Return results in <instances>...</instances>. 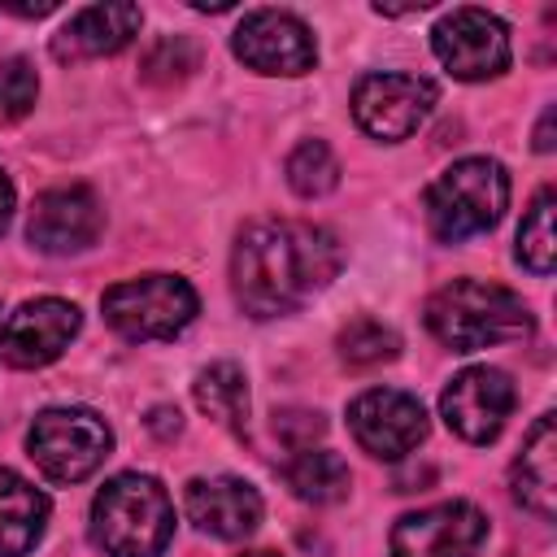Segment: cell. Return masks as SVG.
<instances>
[{
  "label": "cell",
  "mask_w": 557,
  "mask_h": 557,
  "mask_svg": "<svg viewBox=\"0 0 557 557\" xmlns=\"http://www.w3.org/2000/svg\"><path fill=\"white\" fill-rule=\"evenodd\" d=\"M339 239L313 222L261 218L248 222L231 252V287L244 313L283 318L339 274Z\"/></svg>",
  "instance_id": "cell-1"
},
{
  "label": "cell",
  "mask_w": 557,
  "mask_h": 557,
  "mask_svg": "<svg viewBox=\"0 0 557 557\" xmlns=\"http://www.w3.org/2000/svg\"><path fill=\"white\" fill-rule=\"evenodd\" d=\"M426 326L431 335L453 352H479L492 344L527 339L531 335V309L518 292L483 278H453L426 300Z\"/></svg>",
  "instance_id": "cell-2"
},
{
  "label": "cell",
  "mask_w": 557,
  "mask_h": 557,
  "mask_svg": "<svg viewBox=\"0 0 557 557\" xmlns=\"http://www.w3.org/2000/svg\"><path fill=\"white\" fill-rule=\"evenodd\" d=\"M174 535V505L152 474H117L91 500V544L109 557H161Z\"/></svg>",
  "instance_id": "cell-3"
},
{
  "label": "cell",
  "mask_w": 557,
  "mask_h": 557,
  "mask_svg": "<svg viewBox=\"0 0 557 557\" xmlns=\"http://www.w3.org/2000/svg\"><path fill=\"white\" fill-rule=\"evenodd\" d=\"M509 209V174L492 157L453 161L426 187V226L444 244H461L470 235L492 231Z\"/></svg>",
  "instance_id": "cell-4"
},
{
  "label": "cell",
  "mask_w": 557,
  "mask_h": 557,
  "mask_svg": "<svg viewBox=\"0 0 557 557\" xmlns=\"http://www.w3.org/2000/svg\"><path fill=\"white\" fill-rule=\"evenodd\" d=\"M104 322L135 344L148 339H174L178 331L191 326L200 300L196 287L178 274H139V278H122L100 296Z\"/></svg>",
  "instance_id": "cell-5"
},
{
  "label": "cell",
  "mask_w": 557,
  "mask_h": 557,
  "mask_svg": "<svg viewBox=\"0 0 557 557\" xmlns=\"http://www.w3.org/2000/svg\"><path fill=\"white\" fill-rule=\"evenodd\" d=\"M113 448V431L91 409H44L26 431V453L52 483H78L100 470Z\"/></svg>",
  "instance_id": "cell-6"
},
{
  "label": "cell",
  "mask_w": 557,
  "mask_h": 557,
  "mask_svg": "<svg viewBox=\"0 0 557 557\" xmlns=\"http://www.w3.org/2000/svg\"><path fill=\"white\" fill-rule=\"evenodd\" d=\"M431 48L440 65L461 83H483L509 70V30L487 9H453L435 22Z\"/></svg>",
  "instance_id": "cell-7"
},
{
  "label": "cell",
  "mask_w": 557,
  "mask_h": 557,
  "mask_svg": "<svg viewBox=\"0 0 557 557\" xmlns=\"http://www.w3.org/2000/svg\"><path fill=\"white\" fill-rule=\"evenodd\" d=\"M440 91L422 74H366L352 87V117L370 139H409L435 109Z\"/></svg>",
  "instance_id": "cell-8"
},
{
  "label": "cell",
  "mask_w": 557,
  "mask_h": 557,
  "mask_svg": "<svg viewBox=\"0 0 557 557\" xmlns=\"http://www.w3.org/2000/svg\"><path fill=\"white\" fill-rule=\"evenodd\" d=\"M487 540V518L470 500H444L396 518L392 557H474Z\"/></svg>",
  "instance_id": "cell-9"
},
{
  "label": "cell",
  "mask_w": 557,
  "mask_h": 557,
  "mask_svg": "<svg viewBox=\"0 0 557 557\" xmlns=\"http://www.w3.org/2000/svg\"><path fill=\"white\" fill-rule=\"evenodd\" d=\"M231 48L257 74L296 78V74H309L318 65V44H313L309 26L287 9H252L235 26Z\"/></svg>",
  "instance_id": "cell-10"
},
{
  "label": "cell",
  "mask_w": 557,
  "mask_h": 557,
  "mask_svg": "<svg viewBox=\"0 0 557 557\" xmlns=\"http://www.w3.org/2000/svg\"><path fill=\"white\" fill-rule=\"evenodd\" d=\"M78 326H83V318H78V309L70 300H61V296L26 300L0 326V357L13 370H39V366L57 361L70 348Z\"/></svg>",
  "instance_id": "cell-11"
},
{
  "label": "cell",
  "mask_w": 557,
  "mask_h": 557,
  "mask_svg": "<svg viewBox=\"0 0 557 557\" xmlns=\"http://www.w3.org/2000/svg\"><path fill=\"white\" fill-rule=\"evenodd\" d=\"M348 426H352L357 444L383 461H400L405 453H413L426 440V413H422L418 396L396 392V387L361 392L348 405Z\"/></svg>",
  "instance_id": "cell-12"
},
{
  "label": "cell",
  "mask_w": 557,
  "mask_h": 557,
  "mask_svg": "<svg viewBox=\"0 0 557 557\" xmlns=\"http://www.w3.org/2000/svg\"><path fill=\"white\" fill-rule=\"evenodd\" d=\"M509 409H513V383L496 366L461 370L440 396V413L448 431H457L466 444H492L505 431Z\"/></svg>",
  "instance_id": "cell-13"
},
{
  "label": "cell",
  "mask_w": 557,
  "mask_h": 557,
  "mask_svg": "<svg viewBox=\"0 0 557 557\" xmlns=\"http://www.w3.org/2000/svg\"><path fill=\"white\" fill-rule=\"evenodd\" d=\"M100 226H104V209H100L96 191L83 183H70V187H52L35 200L26 239L48 257H70V252L91 248Z\"/></svg>",
  "instance_id": "cell-14"
},
{
  "label": "cell",
  "mask_w": 557,
  "mask_h": 557,
  "mask_svg": "<svg viewBox=\"0 0 557 557\" xmlns=\"http://www.w3.org/2000/svg\"><path fill=\"white\" fill-rule=\"evenodd\" d=\"M139 4L131 0H109V4H87L78 9L57 35H52V57L74 65V61H91V57H113L122 52L135 35H139Z\"/></svg>",
  "instance_id": "cell-15"
},
{
  "label": "cell",
  "mask_w": 557,
  "mask_h": 557,
  "mask_svg": "<svg viewBox=\"0 0 557 557\" xmlns=\"http://www.w3.org/2000/svg\"><path fill=\"white\" fill-rule=\"evenodd\" d=\"M187 518L218 540H244L261 522V496L248 479L218 474V479H191L183 492Z\"/></svg>",
  "instance_id": "cell-16"
},
{
  "label": "cell",
  "mask_w": 557,
  "mask_h": 557,
  "mask_svg": "<svg viewBox=\"0 0 557 557\" xmlns=\"http://www.w3.org/2000/svg\"><path fill=\"white\" fill-rule=\"evenodd\" d=\"M509 483H513V500L522 509H531L535 518L557 513V422H553V413H544L527 431L522 453L513 457Z\"/></svg>",
  "instance_id": "cell-17"
},
{
  "label": "cell",
  "mask_w": 557,
  "mask_h": 557,
  "mask_svg": "<svg viewBox=\"0 0 557 557\" xmlns=\"http://www.w3.org/2000/svg\"><path fill=\"white\" fill-rule=\"evenodd\" d=\"M48 527V496L0 466V557H26Z\"/></svg>",
  "instance_id": "cell-18"
},
{
  "label": "cell",
  "mask_w": 557,
  "mask_h": 557,
  "mask_svg": "<svg viewBox=\"0 0 557 557\" xmlns=\"http://www.w3.org/2000/svg\"><path fill=\"white\" fill-rule=\"evenodd\" d=\"M196 405L226 431L244 435L248 431V379L235 361H213L196 374Z\"/></svg>",
  "instance_id": "cell-19"
},
{
  "label": "cell",
  "mask_w": 557,
  "mask_h": 557,
  "mask_svg": "<svg viewBox=\"0 0 557 557\" xmlns=\"http://www.w3.org/2000/svg\"><path fill=\"white\" fill-rule=\"evenodd\" d=\"M283 479L309 505H335L348 496V483H352L344 457H335L326 448H296V457L283 466Z\"/></svg>",
  "instance_id": "cell-20"
},
{
  "label": "cell",
  "mask_w": 557,
  "mask_h": 557,
  "mask_svg": "<svg viewBox=\"0 0 557 557\" xmlns=\"http://www.w3.org/2000/svg\"><path fill=\"white\" fill-rule=\"evenodd\" d=\"M287 183H292V191L305 196V200H318V196L335 191V187H339V157L331 152V144H326V139H305V144H296L292 157H287Z\"/></svg>",
  "instance_id": "cell-21"
},
{
  "label": "cell",
  "mask_w": 557,
  "mask_h": 557,
  "mask_svg": "<svg viewBox=\"0 0 557 557\" xmlns=\"http://www.w3.org/2000/svg\"><path fill=\"white\" fill-rule=\"evenodd\" d=\"M553 257H557V235H553V187H544L522 226H518V261L531 270V274H553Z\"/></svg>",
  "instance_id": "cell-22"
},
{
  "label": "cell",
  "mask_w": 557,
  "mask_h": 557,
  "mask_svg": "<svg viewBox=\"0 0 557 557\" xmlns=\"http://www.w3.org/2000/svg\"><path fill=\"white\" fill-rule=\"evenodd\" d=\"M339 357L352 366V370H370V366H383L400 352V335L379 322V318H352L344 331H339Z\"/></svg>",
  "instance_id": "cell-23"
},
{
  "label": "cell",
  "mask_w": 557,
  "mask_h": 557,
  "mask_svg": "<svg viewBox=\"0 0 557 557\" xmlns=\"http://www.w3.org/2000/svg\"><path fill=\"white\" fill-rule=\"evenodd\" d=\"M39 96V74L26 57L0 61V117H26Z\"/></svg>",
  "instance_id": "cell-24"
},
{
  "label": "cell",
  "mask_w": 557,
  "mask_h": 557,
  "mask_svg": "<svg viewBox=\"0 0 557 557\" xmlns=\"http://www.w3.org/2000/svg\"><path fill=\"white\" fill-rule=\"evenodd\" d=\"M196 70V48L183 39V35H165L161 44H152L148 48V57H144V78L148 83H178V78H187Z\"/></svg>",
  "instance_id": "cell-25"
},
{
  "label": "cell",
  "mask_w": 557,
  "mask_h": 557,
  "mask_svg": "<svg viewBox=\"0 0 557 557\" xmlns=\"http://www.w3.org/2000/svg\"><path fill=\"white\" fill-rule=\"evenodd\" d=\"M274 431L292 448H313V440L326 431V422H322V413H309V409H283V413H274Z\"/></svg>",
  "instance_id": "cell-26"
},
{
  "label": "cell",
  "mask_w": 557,
  "mask_h": 557,
  "mask_svg": "<svg viewBox=\"0 0 557 557\" xmlns=\"http://www.w3.org/2000/svg\"><path fill=\"white\" fill-rule=\"evenodd\" d=\"M148 426H152L161 440H170V435H178V426H183V422H178V409H170V405H157V409L148 413Z\"/></svg>",
  "instance_id": "cell-27"
},
{
  "label": "cell",
  "mask_w": 557,
  "mask_h": 557,
  "mask_svg": "<svg viewBox=\"0 0 557 557\" xmlns=\"http://www.w3.org/2000/svg\"><path fill=\"white\" fill-rule=\"evenodd\" d=\"M553 104L544 109V117H540V126H535V152H553Z\"/></svg>",
  "instance_id": "cell-28"
},
{
  "label": "cell",
  "mask_w": 557,
  "mask_h": 557,
  "mask_svg": "<svg viewBox=\"0 0 557 557\" xmlns=\"http://www.w3.org/2000/svg\"><path fill=\"white\" fill-rule=\"evenodd\" d=\"M9 218H13V183H9V174L0 170V235H4Z\"/></svg>",
  "instance_id": "cell-29"
},
{
  "label": "cell",
  "mask_w": 557,
  "mask_h": 557,
  "mask_svg": "<svg viewBox=\"0 0 557 557\" xmlns=\"http://www.w3.org/2000/svg\"><path fill=\"white\" fill-rule=\"evenodd\" d=\"M52 9H57L52 0H44V4H4V13H17V17H44Z\"/></svg>",
  "instance_id": "cell-30"
},
{
  "label": "cell",
  "mask_w": 557,
  "mask_h": 557,
  "mask_svg": "<svg viewBox=\"0 0 557 557\" xmlns=\"http://www.w3.org/2000/svg\"><path fill=\"white\" fill-rule=\"evenodd\" d=\"M244 557H274V553H244Z\"/></svg>",
  "instance_id": "cell-31"
}]
</instances>
